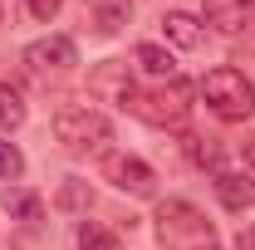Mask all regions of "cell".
I'll use <instances>...</instances> for the list:
<instances>
[{"label":"cell","instance_id":"obj_15","mask_svg":"<svg viewBox=\"0 0 255 250\" xmlns=\"http://www.w3.org/2000/svg\"><path fill=\"white\" fill-rule=\"evenodd\" d=\"M5 211L20 221H39L44 216V201L34 196V191H5Z\"/></svg>","mask_w":255,"mask_h":250},{"label":"cell","instance_id":"obj_17","mask_svg":"<svg viewBox=\"0 0 255 250\" xmlns=\"http://www.w3.org/2000/svg\"><path fill=\"white\" fill-rule=\"evenodd\" d=\"M191 157H196V167H221V147H216L211 137H206V142L196 137V142H191Z\"/></svg>","mask_w":255,"mask_h":250},{"label":"cell","instance_id":"obj_19","mask_svg":"<svg viewBox=\"0 0 255 250\" xmlns=\"http://www.w3.org/2000/svg\"><path fill=\"white\" fill-rule=\"evenodd\" d=\"M246 162H251V167H255V132H251V137H246Z\"/></svg>","mask_w":255,"mask_h":250},{"label":"cell","instance_id":"obj_1","mask_svg":"<svg viewBox=\"0 0 255 250\" xmlns=\"http://www.w3.org/2000/svg\"><path fill=\"white\" fill-rule=\"evenodd\" d=\"M157 241L162 250H216V226L206 221V211H196L182 196L157 201Z\"/></svg>","mask_w":255,"mask_h":250},{"label":"cell","instance_id":"obj_2","mask_svg":"<svg viewBox=\"0 0 255 250\" xmlns=\"http://www.w3.org/2000/svg\"><path fill=\"white\" fill-rule=\"evenodd\" d=\"M201 98H206V108L216 118H226V123H246L255 113V84L241 69H211L201 79Z\"/></svg>","mask_w":255,"mask_h":250},{"label":"cell","instance_id":"obj_3","mask_svg":"<svg viewBox=\"0 0 255 250\" xmlns=\"http://www.w3.org/2000/svg\"><path fill=\"white\" fill-rule=\"evenodd\" d=\"M49 127H54V142L74 147V152H84V147H103V142L113 137V123H108L98 108H89V103H64Z\"/></svg>","mask_w":255,"mask_h":250},{"label":"cell","instance_id":"obj_5","mask_svg":"<svg viewBox=\"0 0 255 250\" xmlns=\"http://www.w3.org/2000/svg\"><path fill=\"white\" fill-rule=\"evenodd\" d=\"M103 177L118 191H128V196H152V182H157L142 157H128V152H108L103 157Z\"/></svg>","mask_w":255,"mask_h":250},{"label":"cell","instance_id":"obj_8","mask_svg":"<svg viewBox=\"0 0 255 250\" xmlns=\"http://www.w3.org/2000/svg\"><path fill=\"white\" fill-rule=\"evenodd\" d=\"M132 74H128V64L123 59H108V64H98L94 74H89V94L103 98V103H118V108H128V98H132Z\"/></svg>","mask_w":255,"mask_h":250},{"label":"cell","instance_id":"obj_12","mask_svg":"<svg viewBox=\"0 0 255 250\" xmlns=\"http://www.w3.org/2000/svg\"><path fill=\"white\" fill-rule=\"evenodd\" d=\"M132 59L142 64L152 79H172V74H177V59H172L162 44H137V49H132Z\"/></svg>","mask_w":255,"mask_h":250},{"label":"cell","instance_id":"obj_9","mask_svg":"<svg viewBox=\"0 0 255 250\" xmlns=\"http://www.w3.org/2000/svg\"><path fill=\"white\" fill-rule=\"evenodd\" d=\"M84 15L98 34H118L132 20V0H84Z\"/></svg>","mask_w":255,"mask_h":250},{"label":"cell","instance_id":"obj_10","mask_svg":"<svg viewBox=\"0 0 255 250\" xmlns=\"http://www.w3.org/2000/svg\"><path fill=\"white\" fill-rule=\"evenodd\" d=\"M216 196L226 211H251L255 206V177L246 172H216Z\"/></svg>","mask_w":255,"mask_h":250},{"label":"cell","instance_id":"obj_11","mask_svg":"<svg viewBox=\"0 0 255 250\" xmlns=\"http://www.w3.org/2000/svg\"><path fill=\"white\" fill-rule=\"evenodd\" d=\"M162 34H167L177 49H201V39H206V30L196 25V15H182V10L162 15Z\"/></svg>","mask_w":255,"mask_h":250},{"label":"cell","instance_id":"obj_20","mask_svg":"<svg viewBox=\"0 0 255 250\" xmlns=\"http://www.w3.org/2000/svg\"><path fill=\"white\" fill-rule=\"evenodd\" d=\"M5 5H10V0H0V25H5Z\"/></svg>","mask_w":255,"mask_h":250},{"label":"cell","instance_id":"obj_16","mask_svg":"<svg viewBox=\"0 0 255 250\" xmlns=\"http://www.w3.org/2000/svg\"><path fill=\"white\" fill-rule=\"evenodd\" d=\"M25 172V157H20V147L15 142H0V182H15Z\"/></svg>","mask_w":255,"mask_h":250},{"label":"cell","instance_id":"obj_7","mask_svg":"<svg viewBox=\"0 0 255 250\" xmlns=\"http://www.w3.org/2000/svg\"><path fill=\"white\" fill-rule=\"evenodd\" d=\"M201 20L216 34H251L255 30V5L251 0H206Z\"/></svg>","mask_w":255,"mask_h":250},{"label":"cell","instance_id":"obj_14","mask_svg":"<svg viewBox=\"0 0 255 250\" xmlns=\"http://www.w3.org/2000/svg\"><path fill=\"white\" fill-rule=\"evenodd\" d=\"M79 250H123V241L113 231H103L98 221H84L79 226Z\"/></svg>","mask_w":255,"mask_h":250},{"label":"cell","instance_id":"obj_6","mask_svg":"<svg viewBox=\"0 0 255 250\" xmlns=\"http://www.w3.org/2000/svg\"><path fill=\"white\" fill-rule=\"evenodd\" d=\"M25 64H30L34 74H69L79 64V49H74L69 34H49V39H34L30 49H25Z\"/></svg>","mask_w":255,"mask_h":250},{"label":"cell","instance_id":"obj_13","mask_svg":"<svg viewBox=\"0 0 255 250\" xmlns=\"http://www.w3.org/2000/svg\"><path fill=\"white\" fill-rule=\"evenodd\" d=\"M20 123H25V98H20V89L0 84V132H15Z\"/></svg>","mask_w":255,"mask_h":250},{"label":"cell","instance_id":"obj_4","mask_svg":"<svg viewBox=\"0 0 255 250\" xmlns=\"http://www.w3.org/2000/svg\"><path fill=\"white\" fill-rule=\"evenodd\" d=\"M128 113H137L142 123H152V127H182L187 123V89H182V84H167V89H132Z\"/></svg>","mask_w":255,"mask_h":250},{"label":"cell","instance_id":"obj_18","mask_svg":"<svg viewBox=\"0 0 255 250\" xmlns=\"http://www.w3.org/2000/svg\"><path fill=\"white\" fill-rule=\"evenodd\" d=\"M25 5H30V15H34V20H54L64 0H25Z\"/></svg>","mask_w":255,"mask_h":250}]
</instances>
